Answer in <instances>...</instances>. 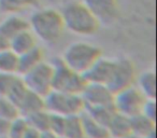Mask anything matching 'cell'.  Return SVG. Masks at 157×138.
Wrapping results in <instances>:
<instances>
[{
  "mask_svg": "<svg viewBox=\"0 0 157 138\" xmlns=\"http://www.w3.org/2000/svg\"><path fill=\"white\" fill-rule=\"evenodd\" d=\"M28 24L37 39L45 43H56L66 30L60 11L50 7L36 10L29 18Z\"/></svg>",
  "mask_w": 157,
  "mask_h": 138,
  "instance_id": "obj_1",
  "label": "cell"
},
{
  "mask_svg": "<svg viewBox=\"0 0 157 138\" xmlns=\"http://www.w3.org/2000/svg\"><path fill=\"white\" fill-rule=\"evenodd\" d=\"M67 30L76 36H93L100 28V22L82 1H71L60 11Z\"/></svg>",
  "mask_w": 157,
  "mask_h": 138,
  "instance_id": "obj_2",
  "label": "cell"
},
{
  "mask_svg": "<svg viewBox=\"0 0 157 138\" xmlns=\"http://www.w3.org/2000/svg\"><path fill=\"white\" fill-rule=\"evenodd\" d=\"M102 56V50L98 45L87 41H75L66 48L61 59L78 73H84Z\"/></svg>",
  "mask_w": 157,
  "mask_h": 138,
  "instance_id": "obj_3",
  "label": "cell"
},
{
  "mask_svg": "<svg viewBox=\"0 0 157 138\" xmlns=\"http://www.w3.org/2000/svg\"><path fill=\"white\" fill-rule=\"evenodd\" d=\"M53 80L52 90L71 94H81L87 84L85 77L68 67L61 57L53 59Z\"/></svg>",
  "mask_w": 157,
  "mask_h": 138,
  "instance_id": "obj_4",
  "label": "cell"
},
{
  "mask_svg": "<svg viewBox=\"0 0 157 138\" xmlns=\"http://www.w3.org/2000/svg\"><path fill=\"white\" fill-rule=\"evenodd\" d=\"M44 104L48 112L66 118L78 116L85 110V104L81 94H71L52 90L44 97Z\"/></svg>",
  "mask_w": 157,
  "mask_h": 138,
  "instance_id": "obj_5",
  "label": "cell"
},
{
  "mask_svg": "<svg viewBox=\"0 0 157 138\" xmlns=\"http://www.w3.org/2000/svg\"><path fill=\"white\" fill-rule=\"evenodd\" d=\"M21 77L29 90L45 97L52 91L53 65L51 61H43Z\"/></svg>",
  "mask_w": 157,
  "mask_h": 138,
  "instance_id": "obj_6",
  "label": "cell"
},
{
  "mask_svg": "<svg viewBox=\"0 0 157 138\" xmlns=\"http://www.w3.org/2000/svg\"><path fill=\"white\" fill-rule=\"evenodd\" d=\"M137 77V68L132 59L128 57H117L114 58L113 71L108 86L115 94L124 89L135 85Z\"/></svg>",
  "mask_w": 157,
  "mask_h": 138,
  "instance_id": "obj_7",
  "label": "cell"
},
{
  "mask_svg": "<svg viewBox=\"0 0 157 138\" xmlns=\"http://www.w3.org/2000/svg\"><path fill=\"white\" fill-rule=\"evenodd\" d=\"M146 99L147 98H145L139 89L132 85L115 93L113 106L116 112L131 118L136 114L141 113Z\"/></svg>",
  "mask_w": 157,
  "mask_h": 138,
  "instance_id": "obj_8",
  "label": "cell"
},
{
  "mask_svg": "<svg viewBox=\"0 0 157 138\" xmlns=\"http://www.w3.org/2000/svg\"><path fill=\"white\" fill-rule=\"evenodd\" d=\"M114 95L115 94L113 91L105 84L88 83V82L81 93L85 107L113 106Z\"/></svg>",
  "mask_w": 157,
  "mask_h": 138,
  "instance_id": "obj_9",
  "label": "cell"
},
{
  "mask_svg": "<svg viewBox=\"0 0 157 138\" xmlns=\"http://www.w3.org/2000/svg\"><path fill=\"white\" fill-rule=\"evenodd\" d=\"M98 18L100 24H111L120 15L118 0H81Z\"/></svg>",
  "mask_w": 157,
  "mask_h": 138,
  "instance_id": "obj_10",
  "label": "cell"
},
{
  "mask_svg": "<svg viewBox=\"0 0 157 138\" xmlns=\"http://www.w3.org/2000/svg\"><path fill=\"white\" fill-rule=\"evenodd\" d=\"M113 67L114 58L101 56L84 73V77L88 83H99L108 85L110 79H111Z\"/></svg>",
  "mask_w": 157,
  "mask_h": 138,
  "instance_id": "obj_11",
  "label": "cell"
},
{
  "mask_svg": "<svg viewBox=\"0 0 157 138\" xmlns=\"http://www.w3.org/2000/svg\"><path fill=\"white\" fill-rule=\"evenodd\" d=\"M43 61H45V53H44L43 49L38 44L31 50L18 55L17 75H25Z\"/></svg>",
  "mask_w": 157,
  "mask_h": 138,
  "instance_id": "obj_12",
  "label": "cell"
},
{
  "mask_svg": "<svg viewBox=\"0 0 157 138\" xmlns=\"http://www.w3.org/2000/svg\"><path fill=\"white\" fill-rule=\"evenodd\" d=\"M28 28V20L21 16L20 14H8L5 20L0 22V35L5 36L9 40Z\"/></svg>",
  "mask_w": 157,
  "mask_h": 138,
  "instance_id": "obj_13",
  "label": "cell"
},
{
  "mask_svg": "<svg viewBox=\"0 0 157 138\" xmlns=\"http://www.w3.org/2000/svg\"><path fill=\"white\" fill-rule=\"evenodd\" d=\"M17 107L18 110H20L21 116L26 118V116H30V114L35 113V112L45 109L44 97L28 89L27 93L18 103Z\"/></svg>",
  "mask_w": 157,
  "mask_h": 138,
  "instance_id": "obj_14",
  "label": "cell"
},
{
  "mask_svg": "<svg viewBox=\"0 0 157 138\" xmlns=\"http://www.w3.org/2000/svg\"><path fill=\"white\" fill-rule=\"evenodd\" d=\"M37 45V37L29 28L26 30H23L22 33L17 34L12 39H10V49L17 55L23 54V53L31 50Z\"/></svg>",
  "mask_w": 157,
  "mask_h": 138,
  "instance_id": "obj_15",
  "label": "cell"
},
{
  "mask_svg": "<svg viewBox=\"0 0 157 138\" xmlns=\"http://www.w3.org/2000/svg\"><path fill=\"white\" fill-rule=\"evenodd\" d=\"M110 138H124L131 134L130 118L115 112L107 125Z\"/></svg>",
  "mask_w": 157,
  "mask_h": 138,
  "instance_id": "obj_16",
  "label": "cell"
},
{
  "mask_svg": "<svg viewBox=\"0 0 157 138\" xmlns=\"http://www.w3.org/2000/svg\"><path fill=\"white\" fill-rule=\"evenodd\" d=\"M135 85L145 96V98H156V73L154 70L147 69L138 75Z\"/></svg>",
  "mask_w": 157,
  "mask_h": 138,
  "instance_id": "obj_17",
  "label": "cell"
},
{
  "mask_svg": "<svg viewBox=\"0 0 157 138\" xmlns=\"http://www.w3.org/2000/svg\"><path fill=\"white\" fill-rule=\"evenodd\" d=\"M131 133L142 138L147 137L153 132H156V122L144 114L139 113L130 118Z\"/></svg>",
  "mask_w": 157,
  "mask_h": 138,
  "instance_id": "obj_18",
  "label": "cell"
},
{
  "mask_svg": "<svg viewBox=\"0 0 157 138\" xmlns=\"http://www.w3.org/2000/svg\"><path fill=\"white\" fill-rule=\"evenodd\" d=\"M82 125H83L84 137L86 138H110L107 126L93 120L85 112L81 113Z\"/></svg>",
  "mask_w": 157,
  "mask_h": 138,
  "instance_id": "obj_19",
  "label": "cell"
},
{
  "mask_svg": "<svg viewBox=\"0 0 157 138\" xmlns=\"http://www.w3.org/2000/svg\"><path fill=\"white\" fill-rule=\"evenodd\" d=\"M39 0H0V11L5 14H21L35 8Z\"/></svg>",
  "mask_w": 157,
  "mask_h": 138,
  "instance_id": "obj_20",
  "label": "cell"
},
{
  "mask_svg": "<svg viewBox=\"0 0 157 138\" xmlns=\"http://www.w3.org/2000/svg\"><path fill=\"white\" fill-rule=\"evenodd\" d=\"M84 112L93 120L107 126L116 111L113 106H95V107H85Z\"/></svg>",
  "mask_w": 157,
  "mask_h": 138,
  "instance_id": "obj_21",
  "label": "cell"
},
{
  "mask_svg": "<svg viewBox=\"0 0 157 138\" xmlns=\"http://www.w3.org/2000/svg\"><path fill=\"white\" fill-rule=\"evenodd\" d=\"M51 116H52V113L48 112L46 109H43L26 116V120L29 126L33 127L42 133V132L50 131Z\"/></svg>",
  "mask_w": 157,
  "mask_h": 138,
  "instance_id": "obj_22",
  "label": "cell"
},
{
  "mask_svg": "<svg viewBox=\"0 0 157 138\" xmlns=\"http://www.w3.org/2000/svg\"><path fill=\"white\" fill-rule=\"evenodd\" d=\"M18 55L11 49L0 52V73H17Z\"/></svg>",
  "mask_w": 157,
  "mask_h": 138,
  "instance_id": "obj_23",
  "label": "cell"
},
{
  "mask_svg": "<svg viewBox=\"0 0 157 138\" xmlns=\"http://www.w3.org/2000/svg\"><path fill=\"white\" fill-rule=\"evenodd\" d=\"M83 125H82L81 114L72 116L66 118L65 131L63 134V138H83Z\"/></svg>",
  "mask_w": 157,
  "mask_h": 138,
  "instance_id": "obj_24",
  "label": "cell"
},
{
  "mask_svg": "<svg viewBox=\"0 0 157 138\" xmlns=\"http://www.w3.org/2000/svg\"><path fill=\"white\" fill-rule=\"evenodd\" d=\"M18 107L8 97H0V118L8 121H13L20 116Z\"/></svg>",
  "mask_w": 157,
  "mask_h": 138,
  "instance_id": "obj_25",
  "label": "cell"
},
{
  "mask_svg": "<svg viewBox=\"0 0 157 138\" xmlns=\"http://www.w3.org/2000/svg\"><path fill=\"white\" fill-rule=\"evenodd\" d=\"M29 124L27 122L26 118L20 116L10 123V128L9 133H8V137L10 138H23L28 129Z\"/></svg>",
  "mask_w": 157,
  "mask_h": 138,
  "instance_id": "obj_26",
  "label": "cell"
},
{
  "mask_svg": "<svg viewBox=\"0 0 157 138\" xmlns=\"http://www.w3.org/2000/svg\"><path fill=\"white\" fill-rule=\"evenodd\" d=\"M17 73H0V97H7L15 82Z\"/></svg>",
  "mask_w": 157,
  "mask_h": 138,
  "instance_id": "obj_27",
  "label": "cell"
},
{
  "mask_svg": "<svg viewBox=\"0 0 157 138\" xmlns=\"http://www.w3.org/2000/svg\"><path fill=\"white\" fill-rule=\"evenodd\" d=\"M65 125H66V116H57V114H53L51 116V124H50V131L57 135L58 137L63 138V134L65 131Z\"/></svg>",
  "mask_w": 157,
  "mask_h": 138,
  "instance_id": "obj_28",
  "label": "cell"
},
{
  "mask_svg": "<svg viewBox=\"0 0 157 138\" xmlns=\"http://www.w3.org/2000/svg\"><path fill=\"white\" fill-rule=\"evenodd\" d=\"M141 113L156 122V101L155 99H146L143 108H142Z\"/></svg>",
  "mask_w": 157,
  "mask_h": 138,
  "instance_id": "obj_29",
  "label": "cell"
},
{
  "mask_svg": "<svg viewBox=\"0 0 157 138\" xmlns=\"http://www.w3.org/2000/svg\"><path fill=\"white\" fill-rule=\"evenodd\" d=\"M10 123H11V121H8L2 118H0V136H8L9 128H10Z\"/></svg>",
  "mask_w": 157,
  "mask_h": 138,
  "instance_id": "obj_30",
  "label": "cell"
},
{
  "mask_svg": "<svg viewBox=\"0 0 157 138\" xmlns=\"http://www.w3.org/2000/svg\"><path fill=\"white\" fill-rule=\"evenodd\" d=\"M40 136H41V132L37 131V129L33 128V127L29 126L23 138H40Z\"/></svg>",
  "mask_w": 157,
  "mask_h": 138,
  "instance_id": "obj_31",
  "label": "cell"
},
{
  "mask_svg": "<svg viewBox=\"0 0 157 138\" xmlns=\"http://www.w3.org/2000/svg\"><path fill=\"white\" fill-rule=\"evenodd\" d=\"M10 49V40L6 38L5 36L0 35V52Z\"/></svg>",
  "mask_w": 157,
  "mask_h": 138,
  "instance_id": "obj_32",
  "label": "cell"
},
{
  "mask_svg": "<svg viewBox=\"0 0 157 138\" xmlns=\"http://www.w3.org/2000/svg\"><path fill=\"white\" fill-rule=\"evenodd\" d=\"M40 138H60V137L55 135V134L52 133L51 131H46V132H42Z\"/></svg>",
  "mask_w": 157,
  "mask_h": 138,
  "instance_id": "obj_33",
  "label": "cell"
},
{
  "mask_svg": "<svg viewBox=\"0 0 157 138\" xmlns=\"http://www.w3.org/2000/svg\"><path fill=\"white\" fill-rule=\"evenodd\" d=\"M124 138H142V137H140V136H137V135H135V134H129V135H127L126 137H124Z\"/></svg>",
  "mask_w": 157,
  "mask_h": 138,
  "instance_id": "obj_34",
  "label": "cell"
},
{
  "mask_svg": "<svg viewBox=\"0 0 157 138\" xmlns=\"http://www.w3.org/2000/svg\"><path fill=\"white\" fill-rule=\"evenodd\" d=\"M0 138H10V137H8V136H0Z\"/></svg>",
  "mask_w": 157,
  "mask_h": 138,
  "instance_id": "obj_35",
  "label": "cell"
},
{
  "mask_svg": "<svg viewBox=\"0 0 157 138\" xmlns=\"http://www.w3.org/2000/svg\"><path fill=\"white\" fill-rule=\"evenodd\" d=\"M83 138H86V137H83Z\"/></svg>",
  "mask_w": 157,
  "mask_h": 138,
  "instance_id": "obj_36",
  "label": "cell"
}]
</instances>
